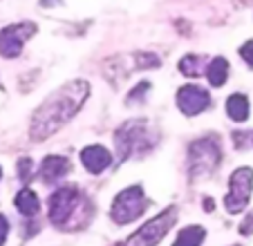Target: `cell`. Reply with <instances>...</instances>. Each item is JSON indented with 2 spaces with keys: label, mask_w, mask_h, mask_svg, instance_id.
Masks as SVG:
<instances>
[{
  "label": "cell",
  "mask_w": 253,
  "mask_h": 246,
  "mask_svg": "<svg viewBox=\"0 0 253 246\" xmlns=\"http://www.w3.org/2000/svg\"><path fill=\"white\" fill-rule=\"evenodd\" d=\"M204 74L213 87H222L226 83V79H229V61L222 56H215L213 61L206 65Z\"/></svg>",
  "instance_id": "cell-12"
},
{
  "label": "cell",
  "mask_w": 253,
  "mask_h": 246,
  "mask_svg": "<svg viewBox=\"0 0 253 246\" xmlns=\"http://www.w3.org/2000/svg\"><path fill=\"white\" fill-rule=\"evenodd\" d=\"M7 231H9V224H7V219L0 215V246L5 244V237H7Z\"/></svg>",
  "instance_id": "cell-20"
},
{
  "label": "cell",
  "mask_w": 253,
  "mask_h": 246,
  "mask_svg": "<svg viewBox=\"0 0 253 246\" xmlns=\"http://www.w3.org/2000/svg\"><path fill=\"white\" fill-rule=\"evenodd\" d=\"M90 92L92 87L87 81L74 79L63 87H58L54 94H49L32 114V123H29L32 141H45L54 132H58L63 125H67L90 99Z\"/></svg>",
  "instance_id": "cell-1"
},
{
  "label": "cell",
  "mask_w": 253,
  "mask_h": 246,
  "mask_svg": "<svg viewBox=\"0 0 253 246\" xmlns=\"http://www.w3.org/2000/svg\"><path fill=\"white\" fill-rule=\"evenodd\" d=\"M175 215H177V208H168V210H164L162 215H157L155 219H150L148 224H143V226L130 237L128 246H155L166 235L168 228L175 224Z\"/></svg>",
  "instance_id": "cell-8"
},
{
  "label": "cell",
  "mask_w": 253,
  "mask_h": 246,
  "mask_svg": "<svg viewBox=\"0 0 253 246\" xmlns=\"http://www.w3.org/2000/svg\"><path fill=\"white\" fill-rule=\"evenodd\" d=\"M253 193V170L251 168H238L229 179V195L224 204L229 213H242L247 208L249 197Z\"/></svg>",
  "instance_id": "cell-7"
},
{
  "label": "cell",
  "mask_w": 253,
  "mask_h": 246,
  "mask_svg": "<svg viewBox=\"0 0 253 246\" xmlns=\"http://www.w3.org/2000/svg\"><path fill=\"white\" fill-rule=\"evenodd\" d=\"M226 114H229L233 121L242 123L249 119V99L244 94H233L226 101Z\"/></svg>",
  "instance_id": "cell-13"
},
{
  "label": "cell",
  "mask_w": 253,
  "mask_h": 246,
  "mask_svg": "<svg viewBox=\"0 0 253 246\" xmlns=\"http://www.w3.org/2000/svg\"><path fill=\"white\" fill-rule=\"evenodd\" d=\"M134 67L137 70H148V67H157L159 63V56H155V54H150V52H143V54H134Z\"/></svg>",
  "instance_id": "cell-17"
},
{
  "label": "cell",
  "mask_w": 253,
  "mask_h": 246,
  "mask_svg": "<svg viewBox=\"0 0 253 246\" xmlns=\"http://www.w3.org/2000/svg\"><path fill=\"white\" fill-rule=\"evenodd\" d=\"M115 146L119 152V159H130L134 155H143L155 146V134L148 128V123L141 119L124 123L115 134Z\"/></svg>",
  "instance_id": "cell-2"
},
{
  "label": "cell",
  "mask_w": 253,
  "mask_h": 246,
  "mask_svg": "<svg viewBox=\"0 0 253 246\" xmlns=\"http://www.w3.org/2000/svg\"><path fill=\"white\" fill-rule=\"evenodd\" d=\"M240 233H244V235H249V233H253V213L249 215V217L242 222V226H240Z\"/></svg>",
  "instance_id": "cell-21"
},
{
  "label": "cell",
  "mask_w": 253,
  "mask_h": 246,
  "mask_svg": "<svg viewBox=\"0 0 253 246\" xmlns=\"http://www.w3.org/2000/svg\"><path fill=\"white\" fill-rule=\"evenodd\" d=\"M204 208H206V210H213V202H211L209 197H206V202H204Z\"/></svg>",
  "instance_id": "cell-22"
},
{
  "label": "cell",
  "mask_w": 253,
  "mask_h": 246,
  "mask_svg": "<svg viewBox=\"0 0 253 246\" xmlns=\"http://www.w3.org/2000/svg\"><path fill=\"white\" fill-rule=\"evenodd\" d=\"M67 170H70V161L65 159V157L61 155H49L43 159V164H41V179L45 181H56L61 179L63 175H67Z\"/></svg>",
  "instance_id": "cell-11"
},
{
  "label": "cell",
  "mask_w": 253,
  "mask_h": 246,
  "mask_svg": "<svg viewBox=\"0 0 253 246\" xmlns=\"http://www.w3.org/2000/svg\"><path fill=\"white\" fill-rule=\"evenodd\" d=\"M146 206H148V202H146L143 188L141 186H130V188L121 190L115 197L110 215L117 224H128V222H132V219L141 217Z\"/></svg>",
  "instance_id": "cell-4"
},
{
  "label": "cell",
  "mask_w": 253,
  "mask_h": 246,
  "mask_svg": "<svg viewBox=\"0 0 253 246\" xmlns=\"http://www.w3.org/2000/svg\"><path fill=\"white\" fill-rule=\"evenodd\" d=\"M0 177H2V168H0Z\"/></svg>",
  "instance_id": "cell-23"
},
{
  "label": "cell",
  "mask_w": 253,
  "mask_h": 246,
  "mask_svg": "<svg viewBox=\"0 0 253 246\" xmlns=\"http://www.w3.org/2000/svg\"><path fill=\"white\" fill-rule=\"evenodd\" d=\"M177 67H179V72H182L184 76L195 79V76H200L202 70H204V61H202V56H197V54H186Z\"/></svg>",
  "instance_id": "cell-15"
},
{
  "label": "cell",
  "mask_w": 253,
  "mask_h": 246,
  "mask_svg": "<svg viewBox=\"0 0 253 246\" xmlns=\"http://www.w3.org/2000/svg\"><path fill=\"white\" fill-rule=\"evenodd\" d=\"M81 164L85 166L87 172H92V175H101L103 170L110 168L112 155L108 152V148L94 143V146H87V148L81 150Z\"/></svg>",
  "instance_id": "cell-10"
},
{
  "label": "cell",
  "mask_w": 253,
  "mask_h": 246,
  "mask_svg": "<svg viewBox=\"0 0 253 246\" xmlns=\"http://www.w3.org/2000/svg\"><path fill=\"white\" fill-rule=\"evenodd\" d=\"M36 32H39V27H36V23H32V20L14 23V25H7L5 29H0V56L18 58L25 43H27Z\"/></svg>",
  "instance_id": "cell-5"
},
{
  "label": "cell",
  "mask_w": 253,
  "mask_h": 246,
  "mask_svg": "<svg viewBox=\"0 0 253 246\" xmlns=\"http://www.w3.org/2000/svg\"><path fill=\"white\" fill-rule=\"evenodd\" d=\"M222 161L220 139L217 137H202L191 143L188 148V175L191 179H200L204 175L217 170Z\"/></svg>",
  "instance_id": "cell-3"
},
{
  "label": "cell",
  "mask_w": 253,
  "mask_h": 246,
  "mask_svg": "<svg viewBox=\"0 0 253 246\" xmlns=\"http://www.w3.org/2000/svg\"><path fill=\"white\" fill-rule=\"evenodd\" d=\"M32 168H34L32 159H27V157H25V159H20L18 161V177H20V179L27 181L29 175H32Z\"/></svg>",
  "instance_id": "cell-18"
},
{
  "label": "cell",
  "mask_w": 253,
  "mask_h": 246,
  "mask_svg": "<svg viewBox=\"0 0 253 246\" xmlns=\"http://www.w3.org/2000/svg\"><path fill=\"white\" fill-rule=\"evenodd\" d=\"M16 208L20 210L23 215H36L39 213V197H36V193L29 188H23L18 195H16Z\"/></svg>",
  "instance_id": "cell-14"
},
{
  "label": "cell",
  "mask_w": 253,
  "mask_h": 246,
  "mask_svg": "<svg viewBox=\"0 0 253 246\" xmlns=\"http://www.w3.org/2000/svg\"><path fill=\"white\" fill-rule=\"evenodd\" d=\"M240 56H242V61L247 63L249 67H253V41H247V43L240 47Z\"/></svg>",
  "instance_id": "cell-19"
},
{
  "label": "cell",
  "mask_w": 253,
  "mask_h": 246,
  "mask_svg": "<svg viewBox=\"0 0 253 246\" xmlns=\"http://www.w3.org/2000/svg\"><path fill=\"white\" fill-rule=\"evenodd\" d=\"M177 108L182 110L186 117H195V114H202L206 108L211 105V96L204 87L200 85H184L177 90Z\"/></svg>",
  "instance_id": "cell-9"
},
{
  "label": "cell",
  "mask_w": 253,
  "mask_h": 246,
  "mask_svg": "<svg viewBox=\"0 0 253 246\" xmlns=\"http://www.w3.org/2000/svg\"><path fill=\"white\" fill-rule=\"evenodd\" d=\"M81 206H85V197H81L77 188H58L49 197V217L56 226H65V222L77 215Z\"/></svg>",
  "instance_id": "cell-6"
},
{
  "label": "cell",
  "mask_w": 253,
  "mask_h": 246,
  "mask_svg": "<svg viewBox=\"0 0 253 246\" xmlns=\"http://www.w3.org/2000/svg\"><path fill=\"white\" fill-rule=\"evenodd\" d=\"M204 240V228L202 226H188L179 233L177 242L172 246H200Z\"/></svg>",
  "instance_id": "cell-16"
}]
</instances>
